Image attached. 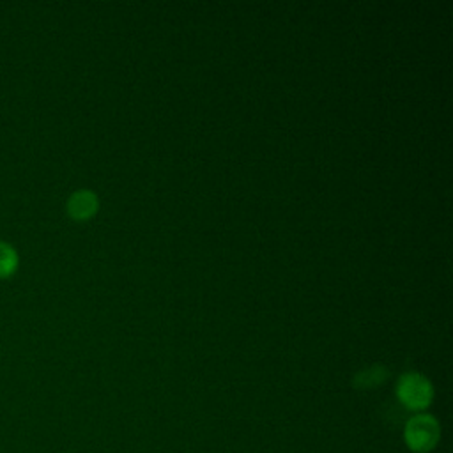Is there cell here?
<instances>
[{
  "mask_svg": "<svg viewBox=\"0 0 453 453\" xmlns=\"http://www.w3.org/2000/svg\"><path fill=\"white\" fill-rule=\"evenodd\" d=\"M396 396L403 407L423 412L434 400V388L425 375L405 372L396 382Z\"/></svg>",
  "mask_w": 453,
  "mask_h": 453,
  "instance_id": "2",
  "label": "cell"
},
{
  "mask_svg": "<svg viewBox=\"0 0 453 453\" xmlns=\"http://www.w3.org/2000/svg\"><path fill=\"white\" fill-rule=\"evenodd\" d=\"M99 207V200H97V195L90 189H78L74 191L69 198H67V203H65V209H67V214L73 218V219H88L96 214Z\"/></svg>",
  "mask_w": 453,
  "mask_h": 453,
  "instance_id": "3",
  "label": "cell"
},
{
  "mask_svg": "<svg viewBox=\"0 0 453 453\" xmlns=\"http://www.w3.org/2000/svg\"><path fill=\"white\" fill-rule=\"evenodd\" d=\"M388 379V370L384 366H372L368 370H363L356 375L354 379V386L356 388H373L379 386L380 382H384Z\"/></svg>",
  "mask_w": 453,
  "mask_h": 453,
  "instance_id": "5",
  "label": "cell"
},
{
  "mask_svg": "<svg viewBox=\"0 0 453 453\" xmlns=\"http://www.w3.org/2000/svg\"><path fill=\"white\" fill-rule=\"evenodd\" d=\"M19 264L18 251L5 241H0V278H9L16 273Z\"/></svg>",
  "mask_w": 453,
  "mask_h": 453,
  "instance_id": "4",
  "label": "cell"
},
{
  "mask_svg": "<svg viewBox=\"0 0 453 453\" xmlns=\"http://www.w3.org/2000/svg\"><path fill=\"white\" fill-rule=\"evenodd\" d=\"M439 439L441 425L432 414L418 412L405 421L403 441L411 451L428 453L439 444Z\"/></svg>",
  "mask_w": 453,
  "mask_h": 453,
  "instance_id": "1",
  "label": "cell"
}]
</instances>
